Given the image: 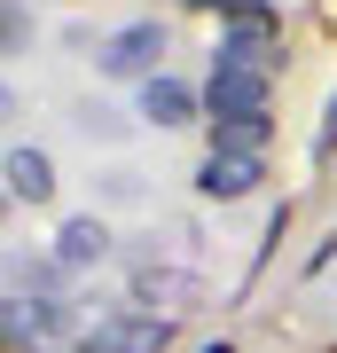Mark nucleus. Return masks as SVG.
<instances>
[{"mask_svg": "<svg viewBox=\"0 0 337 353\" xmlns=\"http://www.w3.org/2000/svg\"><path fill=\"white\" fill-rule=\"evenodd\" d=\"M165 345H173V314L157 306H118L79 330V353H165Z\"/></svg>", "mask_w": 337, "mask_h": 353, "instance_id": "nucleus-1", "label": "nucleus"}, {"mask_svg": "<svg viewBox=\"0 0 337 353\" xmlns=\"http://www.w3.org/2000/svg\"><path fill=\"white\" fill-rule=\"evenodd\" d=\"M212 71H259V79H275V24H267V8L236 0V24L220 32Z\"/></svg>", "mask_w": 337, "mask_h": 353, "instance_id": "nucleus-2", "label": "nucleus"}, {"mask_svg": "<svg viewBox=\"0 0 337 353\" xmlns=\"http://www.w3.org/2000/svg\"><path fill=\"white\" fill-rule=\"evenodd\" d=\"M204 126H267V79L259 71H212L204 87Z\"/></svg>", "mask_w": 337, "mask_h": 353, "instance_id": "nucleus-3", "label": "nucleus"}, {"mask_svg": "<svg viewBox=\"0 0 337 353\" xmlns=\"http://www.w3.org/2000/svg\"><path fill=\"white\" fill-rule=\"evenodd\" d=\"M259 181H267V157H243V150H204V165H196V189L212 204L259 196Z\"/></svg>", "mask_w": 337, "mask_h": 353, "instance_id": "nucleus-4", "label": "nucleus"}, {"mask_svg": "<svg viewBox=\"0 0 337 353\" xmlns=\"http://www.w3.org/2000/svg\"><path fill=\"white\" fill-rule=\"evenodd\" d=\"M71 330V314H63L55 299H24V290H8V306H0V345L8 353H24L39 338H63Z\"/></svg>", "mask_w": 337, "mask_h": 353, "instance_id": "nucleus-5", "label": "nucleus"}, {"mask_svg": "<svg viewBox=\"0 0 337 353\" xmlns=\"http://www.w3.org/2000/svg\"><path fill=\"white\" fill-rule=\"evenodd\" d=\"M94 63L110 71V79H157V63H165V24H125Z\"/></svg>", "mask_w": 337, "mask_h": 353, "instance_id": "nucleus-6", "label": "nucleus"}, {"mask_svg": "<svg viewBox=\"0 0 337 353\" xmlns=\"http://www.w3.org/2000/svg\"><path fill=\"white\" fill-rule=\"evenodd\" d=\"M102 259H110V228H102L94 212H79V220L55 228V267L79 275V267H102Z\"/></svg>", "mask_w": 337, "mask_h": 353, "instance_id": "nucleus-7", "label": "nucleus"}, {"mask_svg": "<svg viewBox=\"0 0 337 353\" xmlns=\"http://www.w3.org/2000/svg\"><path fill=\"white\" fill-rule=\"evenodd\" d=\"M141 118H150V126H196V94L157 71V79H141Z\"/></svg>", "mask_w": 337, "mask_h": 353, "instance_id": "nucleus-8", "label": "nucleus"}, {"mask_svg": "<svg viewBox=\"0 0 337 353\" xmlns=\"http://www.w3.org/2000/svg\"><path fill=\"white\" fill-rule=\"evenodd\" d=\"M8 196L16 204H48L55 196V165L39 150H8Z\"/></svg>", "mask_w": 337, "mask_h": 353, "instance_id": "nucleus-9", "label": "nucleus"}, {"mask_svg": "<svg viewBox=\"0 0 337 353\" xmlns=\"http://www.w3.org/2000/svg\"><path fill=\"white\" fill-rule=\"evenodd\" d=\"M204 353H236V345H227V338H212V345H204Z\"/></svg>", "mask_w": 337, "mask_h": 353, "instance_id": "nucleus-10", "label": "nucleus"}, {"mask_svg": "<svg viewBox=\"0 0 337 353\" xmlns=\"http://www.w3.org/2000/svg\"><path fill=\"white\" fill-rule=\"evenodd\" d=\"M188 8H220V0H188Z\"/></svg>", "mask_w": 337, "mask_h": 353, "instance_id": "nucleus-11", "label": "nucleus"}]
</instances>
